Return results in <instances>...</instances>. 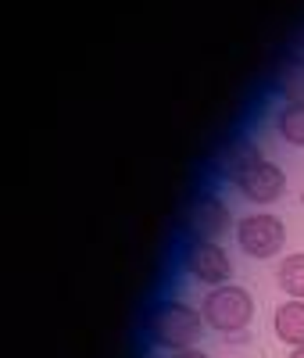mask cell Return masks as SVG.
Wrapping results in <instances>:
<instances>
[{
  "label": "cell",
  "mask_w": 304,
  "mask_h": 358,
  "mask_svg": "<svg viewBox=\"0 0 304 358\" xmlns=\"http://www.w3.org/2000/svg\"><path fill=\"white\" fill-rule=\"evenodd\" d=\"M258 162H265L261 158V147L251 136H240V140H233L226 147V155H222V176L229 179V183H236V179L247 172L251 165H258Z\"/></svg>",
  "instance_id": "obj_8"
},
{
  "label": "cell",
  "mask_w": 304,
  "mask_h": 358,
  "mask_svg": "<svg viewBox=\"0 0 304 358\" xmlns=\"http://www.w3.org/2000/svg\"><path fill=\"white\" fill-rule=\"evenodd\" d=\"M204 334V315L201 308L187 305V301H175V297H165V301H158L154 308H150L147 315V337L154 348L161 351H190L197 348Z\"/></svg>",
  "instance_id": "obj_1"
},
{
  "label": "cell",
  "mask_w": 304,
  "mask_h": 358,
  "mask_svg": "<svg viewBox=\"0 0 304 358\" xmlns=\"http://www.w3.org/2000/svg\"><path fill=\"white\" fill-rule=\"evenodd\" d=\"M182 268H187L190 280H197L211 290L226 287L233 276V262H229L226 248L215 241H187V248H182Z\"/></svg>",
  "instance_id": "obj_4"
},
{
  "label": "cell",
  "mask_w": 304,
  "mask_h": 358,
  "mask_svg": "<svg viewBox=\"0 0 304 358\" xmlns=\"http://www.w3.org/2000/svg\"><path fill=\"white\" fill-rule=\"evenodd\" d=\"M236 244L247 258L268 262L287 248V222L272 212H251L236 222Z\"/></svg>",
  "instance_id": "obj_3"
},
{
  "label": "cell",
  "mask_w": 304,
  "mask_h": 358,
  "mask_svg": "<svg viewBox=\"0 0 304 358\" xmlns=\"http://www.w3.org/2000/svg\"><path fill=\"white\" fill-rule=\"evenodd\" d=\"M276 129H280L283 143L304 147V104H283L276 115Z\"/></svg>",
  "instance_id": "obj_11"
},
{
  "label": "cell",
  "mask_w": 304,
  "mask_h": 358,
  "mask_svg": "<svg viewBox=\"0 0 304 358\" xmlns=\"http://www.w3.org/2000/svg\"><path fill=\"white\" fill-rule=\"evenodd\" d=\"M172 358H211V355H204V351H197V348H190V351H175Z\"/></svg>",
  "instance_id": "obj_12"
},
{
  "label": "cell",
  "mask_w": 304,
  "mask_h": 358,
  "mask_svg": "<svg viewBox=\"0 0 304 358\" xmlns=\"http://www.w3.org/2000/svg\"><path fill=\"white\" fill-rule=\"evenodd\" d=\"M272 330H276V337L283 344L301 348L304 344V301L287 297V301L276 308V315H272Z\"/></svg>",
  "instance_id": "obj_7"
},
{
  "label": "cell",
  "mask_w": 304,
  "mask_h": 358,
  "mask_svg": "<svg viewBox=\"0 0 304 358\" xmlns=\"http://www.w3.org/2000/svg\"><path fill=\"white\" fill-rule=\"evenodd\" d=\"M182 222H187L190 241H215L219 244V236L233 226V215H229V204L219 194H201L190 201Z\"/></svg>",
  "instance_id": "obj_5"
},
{
  "label": "cell",
  "mask_w": 304,
  "mask_h": 358,
  "mask_svg": "<svg viewBox=\"0 0 304 358\" xmlns=\"http://www.w3.org/2000/svg\"><path fill=\"white\" fill-rule=\"evenodd\" d=\"M233 187L247 197L251 204H276V201L287 194V172H283L276 162L265 158V162L251 165Z\"/></svg>",
  "instance_id": "obj_6"
},
{
  "label": "cell",
  "mask_w": 304,
  "mask_h": 358,
  "mask_svg": "<svg viewBox=\"0 0 304 358\" xmlns=\"http://www.w3.org/2000/svg\"><path fill=\"white\" fill-rule=\"evenodd\" d=\"M287 358H304V344H301V348H290V355H287Z\"/></svg>",
  "instance_id": "obj_13"
},
{
  "label": "cell",
  "mask_w": 304,
  "mask_h": 358,
  "mask_svg": "<svg viewBox=\"0 0 304 358\" xmlns=\"http://www.w3.org/2000/svg\"><path fill=\"white\" fill-rule=\"evenodd\" d=\"M276 283L287 297H294V301H304V251H294L280 262L276 268Z\"/></svg>",
  "instance_id": "obj_10"
},
{
  "label": "cell",
  "mask_w": 304,
  "mask_h": 358,
  "mask_svg": "<svg viewBox=\"0 0 304 358\" xmlns=\"http://www.w3.org/2000/svg\"><path fill=\"white\" fill-rule=\"evenodd\" d=\"M201 315H204V326H211L215 334H226V337L243 334L254 319V297H251V290H243L236 283L215 287L204 294Z\"/></svg>",
  "instance_id": "obj_2"
},
{
  "label": "cell",
  "mask_w": 304,
  "mask_h": 358,
  "mask_svg": "<svg viewBox=\"0 0 304 358\" xmlns=\"http://www.w3.org/2000/svg\"><path fill=\"white\" fill-rule=\"evenodd\" d=\"M276 86L287 97V104H304V54H294L276 72Z\"/></svg>",
  "instance_id": "obj_9"
}]
</instances>
